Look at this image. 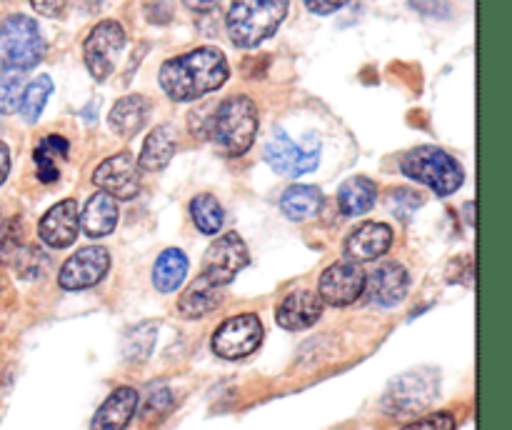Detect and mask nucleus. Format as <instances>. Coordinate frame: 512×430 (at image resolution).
Instances as JSON below:
<instances>
[{
  "instance_id": "1",
  "label": "nucleus",
  "mask_w": 512,
  "mask_h": 430,
  "mask_svg": "<svg viewBox=\"0 0 512 430\" xmlns=\"http://www.w3.org/2000/svg\"><path fill=\"white\" fill-rule=\"evenodd\" d=\"M228 75V60L218 48H195L178 58L165 60L160 68V85L170 100L190 103L218 90Z\"/></svg>"
},
{
  "instance_id": "2",
  "label": "nucleus",
  "mask_w": 512,
  "mask_h": 430,
  "mask_svg": "<svg viewBox=\"0 0 512 430\" xmlns=\"http://www.w3.org/2000/svg\"><path fill=\"white\" fill-rule=\"evenodd\" d=\"M290 0H233L228 10V35L238 48H255L268 40L288 15Z\"/></svg>"
},
{
  "instance_id": "3",
  "label": "nucleus",
  "mask_w": 512,
  "mask_h": 430,
  "mask_svg": "<svg viewBox=\"0 0 512 430\" xmlns=\"http://www.w3.org/2000/svg\"><path fill=\"white\" fill-rule=\"evenodd\" d=\"M258 133V105L248 95L223 100L210 120V135L228 155H243Z\"/></svg>"
},
{
  "instance_id": "4",
  "label": "nucleus",
  "mask_w": 512,
  "mask_h": 430,
  "mask_svg": "<svg viewBox=\"0 0 512 430\" xmlns=\"http://www.w3.org/2000/svg\"><path fill=\"white\" fill-rule=\"evenodd\" d=\"M400 168L408 178L428 185L438 195H453L463 185L465 178L458 160L445 153V150L435 148V145H420V148L405 153Z\"/></svg>"
},
{
  "instance_id": "5",
  "label": "nucleus",
  "mask_w": 512,
  "mask_h": 430,
  "mask_svg": "<svg viewBox=\"0 0 512 430\" xmlns=\"http://www.w3.org/2000/svg\"><path fill=\"white\" fill-rule=\"evenodd\" d=\"M45 43L38 23L28 15H8L0 23V58L5 68L30 70L43 60Z\"/></svg>"
},
{
  "instance_id": "6",
  "label": "nucleus",
  "mask_w": 512,
  "mask_h": 430,
  "mask_svg": "<svg viewBox=\"0 0 512 430\" xmlns=\"http://www.w3.org/2000/svg\"><path fill=\"white\" fill-rule=\"evenodd\" d=\"M265 160L273 165L275 173L285 175V178H300L318 168L320 143L315 135H308L305 143H295L288 133L278 130L265 145Z\"/></svg>"
},
{
  "instance_id": "7",
  "label": "nucleus",
  "mask_w": 512,
  "mask_h": 430,
  "mask_svg": "<svg viewBox=\"0 0 512 430\" xmlns=\"http://www.w3.org/2000/svg\"><path fill=\"white\" fill-rule=\"evenodd\" d=\"M260 343H263V323H260L258 315L243 313L235 315V318H228L215 330L213 340H210V348H213V353L218 358L240 360L255 353Z\"/></svg>"
},
{
  "instance_id": "8",
  "label": "nucleus",
  "mask_w": 512,
  "mask_h": 430,
  "mask_svg": "<svg viewBox=\"0 0 512 430\" xmlns=\"http://www.w3.org/2000/svg\"><path fill=\"white\" fill-rule=\"evenodd\" d=\"M125 45V30L123 25L115 23V20H103V23L95 25L90 30V35L85 38L83 55L85 65H88L90 75L95 80H105L115 68V60H118L120 50Z\"/></svg>"
},
{
  "instance_id": "9",
  "label": "nucleus",
  "mask_w": 512,
  "mask_h": 430,
  "mask_svg": "<svg viewBox=\"0 0 512 430\" xmlns=\"http://www.w3.org/2000/svg\"><path fill=\"white\" fill-rule=\"evenodd\" d=\"M250 263V253L245 240L238 233H225L208 248L203 260V278L223 288L228 285L245 265Z\"/></svg>"
},
{
  "instance_id": "10",
  "label": "nucleus",
  "mask_w": 512,
  "mask_h": 430,
  "mask_svg": "<svg viewBox=\"0 0 512 430\" xmlns=\"http://www.w3.org/2000/svg\"><path fill=\"white\" fill-rule=\"evenodd\" d=\"M365 285H368V275L360 268V263L353 260H340L333 263L330 268L323 270L320 275V300L323 303L335 305V308H343V305L355 303L360 295L365 293Z\"/></svg>"
},
{
  "instance_id": "11",
  "label": "nucleus",
  "mask_w": 512,
  "mask_h": 430,
  "mask_svg": "<svg viewBox=\"0 0 512 430\" xmlns=\"http://www.w3.org/2000/svg\"><path fill=\"white\" fill-rule=\"evenodd\" d=\"M93 183L113 200H133L140 193L138 160L130 153H118L113 158H105L95 168Z\"/></svg>"
},
{
  "instance_id": "12",
  "label": "nucleus",
  "mask_w": 512,
  "mask_h": 430,
  "mask_svg": "<svg viewBox=\"0 0 512 430\" xmlns=\"http://www.w3.org/2000/svg\"><path fill=\"white\" fill-rule=\"evenodd\" d=\"M108 268V250L103 245H88V248H80L78 253H73V258L65 260L63 268H60L58 283L65 290H85L90 285L100 283Z\"/></svg>"
},
{
  "instance_id": "13",
  "label": "nucleus",
  "mask_w": 512,
  "mask_h": 430,
  "mask_svg": "<svg viewBox=\"0 0 512 430\" xmlns=\"http://www.w3.org/2000/svg\"><path fill=\"white\" fill-rule=\"evenodd\" d=\"M80 230V215H78V203L73 198L60 200L55 203L48 213L43 215L38 225V235L43 238L45 245L60 250L73 245V240L78 238Z\"/></svg>"
},
{
  "instance_id": "14",
  "label": "nucleus",
  "mask_w": 512,
  "mask_h": 430,
  "mask_svg": "<svg viewBox=\"0 0 512 430\" xmlns=\"http://www.w3.org/2000/svg\"><path fill=\"white\" fill-rule=\"evenodd\" d=\"M393 245V228L385 223H363L345 240V255L353 263H370L383 258Z\"/></svg>"
},
{
  "instance_id": "15",
  "label": "nucleus",
  "mask_w": 512,
  "mask_h": 430,
  "mask_svg": "<svg viewBox=\"0 0 512 430\" xmlns=\"http://www.w3.org/2000/svg\"><path fill=\"white\" fill-rule=\"evenodd\" d=\"M323 315V300L313 290H295L285 295L283 303L275 310V320L285 330H305L315 325Z\"/></svg>"
},
{
  "instance_id": "16",
  "label": "nucleus",
  "mask_w": 512,
  "mask_h": 430,
  "mask_svg": "<svg viewBox=\"0 0 512 430\" xmlns=\"http://www.w3.org/2000/svg\"><path fill=\"white\" fill-rule=\"evenodd\" d=\"M138 400V390L130 388V385L115 388L100 405L98 413L93 415L90 430H125L133 420L135 410H138Z\"/></svg>"
},
{
  "instance_id": "17",
  "label": "nucleus",
  "mask_w": 512,
  "mask_h": 430,
  "mask_svg": "<svg viewBox=\"0 0 512 430\" xmlns=\"http://www.w3.org/2000/svg\"><path fill=\"white\" fill-rule=\"evenodd\" d=\"M408 288L410 275L400 263H383L373 275H370L368 285H365L370 300L378 305H385V308L398 305L400 300L408 295Z\"/></svg>"
},
{
  "instance_id": "18",
  "label": "nucleus",
  "mask_w": 512,
  "mask_h": 430,
  "mask_svg": "<svg viewBox=\"0 0 512 430\" xmlns=\"http://www.w3.org/2000/svg\"><path fill=\"white\" fill-rule=\"evenodd\" d=\"M175 150H178V140H175V130L173 125H158L153 128V133L145 138L143 150H140V158H138V168L150 170H163L165 165L173 160Z\"/></svg>"
},
{
  "instance_id": "19",
  "label": "nucleus",
  "mask_w": 512,
  "mask_h": 430,
  "mask_svg": "<svg viewBox=\"0 0 512 430\" xmlns=\"http://www.w3.org/2000/svg\"><path fill=\"white\" fill-rule=\"evenodd\" d=\"M220 303H223V293H220L218 285H213L208 278L200 275L180 295L178 310L185 318H203V315L218 310Z\"/></svg>"
},
{
  "instance_id": "20",
  "label": "nucleus",
  "mask_w": 512,
  "mask_h": 430,
  "mask_svg": "<svg viewBox=\"0 0 512 430\" xmlns=\"http://www.w3.org/2000/svg\"><path fill=\"white\" fill-rule=\"evenodd\" d=\"M80 225H83L85 235H90V238H103V235L113 233L115 225H118V205H115V200L105 193H95L85 203Z\"/></svg>"
},
{
  "instance_id": "21",
  "label": "nucleus",
  "mask_w": 512,
  "mask_h": 430,
  "mask_svg": "<svg viewBox=\"0 0 512 430\" xmlns=\"http://www.w3.org/2000/svg\"><path fill=\"white\" fill-rule=\"evenodd\" d=\"M415 388H410V378L403 375L398 383L390 388L388 395V410H395V413H418L425 405L430 403V398L435 395V388H430V383L420 380V375L415 373Z\"/></svg>"
},
{
  "instance_id": "22",
  "label": "nucleus",
  "mask_w": 512,
  "mask_h": 430,
  "mask_svg": "<svg viewBox=\"0 0 512 430\" xmlns=\"http://www.w3.org/2000/svg\"><path fill=\"white\" fill-rule=\"evenodd\" d=\"M148 110L150 105L143 95H125L110 110V128L123 138H130V135L140 133L145 118H148Z\"/></svg>"
},
{
  "instance_id": "23",
  "label": "nucleus",
  "mask_w": 512,
  "mask_h": 430,
  "mask_svg": "<svg viewBox=\"0 0 512 430\" xmlns=\"http://www.w3.org/2000/svg\"><path fill=\"white\" fill-rule=\"evenodd\" d=\"M323 208V193L315 185H290L280 198V210L285 218L303 223V220L313 218Z\"/></svg>"
},
{
  "instance_id": "24",
  "label": "nucleus",
  "mask_w": 512,
  "mask_h": 430,
  "mask_svg": "<svg viewBox=\"0 0 512 430\" xmlns=\"http://www.w3.org/2000/svg\"><path fill=\"white\" fill-rule=\"evenodd\" d=\"M185 275H188V258L183 250L168 248L160 253V258L153 265V285L160 293H173L183 285Z\"/></svg>"
},
{
  "instance_id": "25",
  "label": "nucleus",
  "mask_w": 512,
  "mask_h": 430,
  "mask_svg": "<svg viewBox=\"0 0 512 430\" xmlns=\"http://www.w3.org/2000/svg\"><path fill=\"white\" fill-rule=\"evenodd\" d=\"M375 200H378V188L368 178H350L338 190L340 210H343V215H350V218L368 213L375 205Z\"/></svg>"
},
{
  "instance_id": "26",
  "label": "nucleus",
  "mask_w": 512,
  "mask_h": 430,
  "mask_svg": "<svg viewBox=\"0 0 512 430\" xmlns=\"http://www.w3.org/2000/svg\"><path fill=\"white\" fill-rule=\"evenodd\" d=\"M70 143L63 135H45L35 148L33 160L35 170H38L40 183H55L58 180V160L68 158Z\"/></svg>"
},
{
  "instance_id": "27",
  "label": "nucleus",
  "mask_w": 512,
  "mask_h": 430,
  "mask_svg": "<svg viewBox=\"0 0 512 430\" xmlns=\"http://www.w3.org/2000/svg\"><path fill=\"white\" fill-rule=\"evenodd\" d=\"M190 215H193V223L198 225L200 233L205 235H215L220 233L225 223V213H223V205L218 203V198L208 193H200L195 195L193 203H190Z\"/></svg>"
},
{
  "instance_id": "28",
  "label": "nucleus",
  "mask_w": 512,
  "mask_h": 430,
  "mask_svg": "<svg viewBox=\"0 0 512 430\" xmlns=\"http://www.w3.org/2000/svg\"><path fill=\"white\" fill-rule=\"evenodd\" d=\"M50 93H53V80H50L48 75H40V78H35L33 83L23 90L20 113H23V118L28 120V123H35V120L40 118V113H43Z\"/></svg>"
},
{
  "instance_id": "29",
  "label": "nucleus",
  "mask_w": 512,
  "mask_h": 430,
  "mask_svg": "<svg viewBox=\"0 0 512 430\" xmlns=\"http://www.w3.org/2000/svg\"><path fill=\"white\" fill-rule=\"evenodd\" d=\"M23 90H25L23 70H13V68L0 70V115H10L20 108Z\"/></svg>"
},
{
  "instance_id": "30",
  "label": "nucleus",
  "mask_w": 512,
  "mask_h": 430,
  "mask_svg": "<svg viewBox=\"0 0 512 430\" xmlns=\"http://www.w3.org/2000/svg\"><path fill=\"white\" fill-rule=\"evenodd\" d=\"M155 345V325L153 323H140L135 325L128 333V338L123 340V355L135 363H143L150 355Z\"/></svg>"
},
{
  "instance_id": "31",
  "label": "nucleus",
  "mask_w": 512,
  "mask_h": 430,
  "mask_svg": "<svg viewBox=\"0 0 512 430\" xmlns=\"http://www.w3.org/2000/svg\"><path fill=\"white\" fill-rule=\"evenodd\" d=\"M20 238H23V228H20L18 218H10L8 223L0 228V260L10 263L15 255L20 253Z\"/></svg>"
},
{
  "instance_id": "32",
  "label": "nucleus",
  "mask_w": 512,
  "mask_h": 430,
  "mask_svg": "<svg viewBox=\"0 0 512 430\" xmlns=\"http://www.w3.org/2000/svg\"><path fill=\"white\" fill-rule=\"evenodd\" d=\"M170 405H173V393L168 390V385H150L143 403V418H158V415H163Z\"/></svg>"
},
{
  "instance_id": "33",
  "label": "nucleus",
  "mask_w": 512,
  "mask_h": 430,
  "mask_svg": "<svg viewBox=\"0 0 512 430\" xmlns=\"http://www.w3.org/2000/svg\"><path fill=\"white\" fill-rule=\"evenodd\" d=\"M15 258H18V273L23 275V278H38L45 270V265H48V255L40 248H25L23 253H18Z\"/></svg>"
},
{
  "instance_id": "34",
  "label": "nucleus",
  "mask_w": 512,
  "mask_h": 430,
  "mask_svg": "<svg viewBox=\"0 0 512 430\" xmlns=\"http://www.w3.org/2000/svg\"><path fill=\"white\" fill-rule=\"evenodd\" d=\"M400 430H455V415L453 413H430L425 418L413 420L410 425Z\"/></svg>"
},
{
  "instance_id": "35",
  "label": "nucleus",
  "mask_w": 512,
  "mask_h": 430,
  "mask_svg": "<svg viewBox=\"0 0 512 430\" xmlns=\"http://www.w3.org/2000/svg\"><path fill=\"white\" fill-rule=\"evenodd\" d=\"M28 3L33 5L35 13L48 15V18H58L65 10V0H28Z\"/></svg>"
},
{
  "instance_id": "36",
  "label": "nucleus",
  "mask_w": 512,
  "mask_h": 430,
  "mask_svg": "<svg viewBox=\"0 0 512 430\" xmlns=\"http://www.w3.org/2000/svg\"><path fill=\"white\" fill-rule=\"evenodd\" d=\"M345 3H348V0H305V5H308L310 13H315V15H330V13H335V10L343 8Z\"/></svg>"
},
{
  "instance_id": "37",
  "label": "nucleus",
  "mask_w": 512,
  "mask_h": 430,
  "mask_svg": "<svg viewBox=\"0 0 512 430\" xmlns=\"http://www.w3.org/2000/svg\"><path fill=\"white\" fill-rule=\"evenodd\" d=\"M8 173H10V150H8V145L0 140V185L5 183Z\"/></svg>"
},
{
  "instance_id": "38",
  "label": "nucleus",
  "mask_w": 512,
  "mask_h": 430,
  "mask_svg": "<svg viewBox=\"0 0 512 430\" xmlns=\"http://www.w3.org/2000/svg\"><path fill=\"white\" fill-rule=\"evenodd\" d=\"M185 8L195 10V13H210L218 5V0H183Z\"/></svg>"
},
{
  "instance_id": "39",
  "label": "nucleus",
  "mask_w": 512,
  "mask_h": 430,
  "mask_svg": "<svg viewBox=\"0 0 512 430\" xmlns=\"http://www.w3.org/2000/svg\"><path fill=\"white\" fill-rule=\"evenodd\" d=\"M80 5H83V8H88V10H93V8H98L100 3H103V0H78Z\"/></svg>"
}]
</instances>
